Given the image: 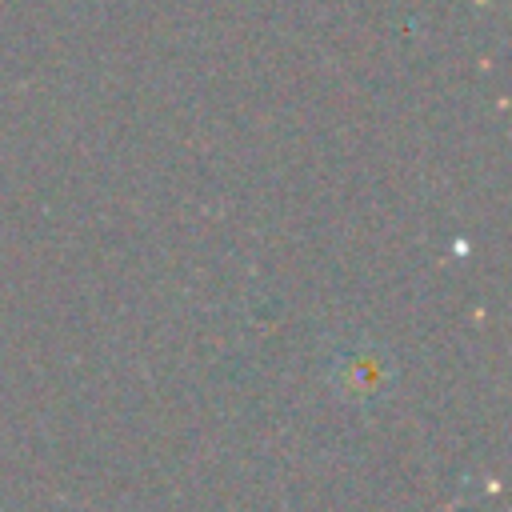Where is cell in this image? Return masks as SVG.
Segmentation results:
<instances>
[{"mask_svg": "<svg viewBox=\"0 0 512 512\" xmlns=\"http://www.w3.org/2000/svg\"><path fill=\"white\" fill-rule=\"evenodd\" d=\"M324 380L344 404L364 408L384 400L396 388V360L380 340H352L332 352Z\"/></svg>", "mask_w": 512, "mask_h": 512, "instance_id": "1", "label": "cell"}]
</instances>
